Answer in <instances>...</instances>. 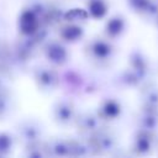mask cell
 <instances>
[{
  "mask_svg": "<svg viewBox=\"0 0 158 158\" xmlns=\"http://www.w3.org/2000/svg\"><path fill=\"white\" fill-rule=\"evenodd\" d=\"M84 54L94 65L102 67L111 60L114 54V47L107 38L94 37L89 40L84 46Z\"/></svg>",
  "mask_w": 158,
  "mask_h": 158,
  "instance_id": "7a4b0ae2",
  "label": "cell"
},
{
  "mask_svg": "<svg viewBox=\"0 0 158 158\" xmlns=\"http://www.w3.org/2000/svg\"><path fill=\"white\" fill-rule=\"evenodd\" d=\"M51 157H83L90 154L86 141L57 137L46 141Z\"/></svg>",
  "mask_w": 158,
  "mask_h": 158,
  "instance_id": "6da1fadb",
  "label": "cell"
},
{
  "mask_svg": "<svg viewBox=\"0 0 158 158\" xmlns=\"http://www.w3.org/2000/svg\"><path fill=\"white\" fill-rule=\"evenodd\" d=\"M89 14L86 9H79L74 7L63 14V21L65 22H72V23H78V25H84L89 20Z\"/></svg>",
  "mask_w": 158,
  "mask_h": 158,
  "instance_id": "2e32d148",
  "label": "cell"
},
{
  "mask_svg": "<svg viewBox=\"0 0 158 158\" xmlns=\"http://www.w3.org/2000/svg\"><path fill=\"white\" fill-rule=\"evenodd\" d=\"M120 111H121V107H120V104L116 100L105 99L99 104L96 114L99 115V117L102 121H109V120L116 118L118 116Z\"/></svg>",
  "mask_w": 158,
  "mask_h": 158,
  "instance_id": "8fae6325",
  "label": "cell"
},
{
  "mask_svg": "<svg viewBox=\"0 0 158 158\" xmlns=\"http://www.w3.org/2000/svg\"><path fill=\"white\" fill-rule=\"evenodd\" d=\"M62 81H64L68 90H70L72 93L79 94V93H83L84 90H86L84 78L75 72H69L64 77H60V83Z\"/></svg>",
  "mask_w": 158,
  "mask_h": 158,
  "instance_id": "7c38bea8",
  "label": "cell"
},
{
  "mask_svg": "<svg viewBox=\"0 0 158 158\" xmlns=\"http://www.w3.org/2000/svg\"><path fill=\"white\" fill-rule=\"evenodd\" d=\"M15 146V137L6 132L1 131L0 132V157H6L11 153Z\"/></svg>",
  "mask_w": 158,
  "mask_h": 158,
  "instance_id": "e0dca14e",
  "label": "cell"
},
{
  "mask_svg": "<svg viewBox=\"0 0 158 158\" xmlns=\"http://www.w3.org/2000/svg\"><path fill=\"white\" fill-rule=\"evenodd\" d=\"M33 80L42 93H53L60 85V75L53 65H38L33 70Z\"/></svg>",
  "mask_w": 158,
  "mask_h": 158,
  "instance_id": "277c9868",
  "label": "cell"
},
{
  "mask_svg": "<svg viewBox=\"0 0 158 158\" xmlns=\"http://www.w3.org/2000/svg\"><path fill=\"white\" fill-rule=\"evenodd\" d=\"M78 114L75 104L69 99H59L52 106L53 121L62 127L74 126Z\"/></svg>",
  "mask_w": 158,
  "mask_h": 158,
  "instance_id": "5b68a950",
  "label": "cell"
},
{
  "mask_svg": "<svg viewBox=\"0 0 158 158\" xmlns=\"http://www.w3.org/2000/svg\"><path fill=\"white\" fill-rule=\"evenodd\" d=\"M9 106V93L0 86V117L7 111Z\"/></svg>",
  "mask_w": 158,
  "mask_h": 158,
  "instance_id": "ac0fdd59",
  "label": "cell"
},
{
  "mask_svg": "<svg viewBox=\"0 0 158 158\" xmlns=\"http://www.w3.org/2000/svg\"><path fill=\"white\" fill-rule=\"evenodd\" d=\"M23 156L31 158H40V157H49L48 148L46 141H37L28 144H25Z\"/></svg>",
  "mask_w": 158,
  "mask_h": 158,
  "instance_id": "9a60e30c",
  "label": "cell"
},
{
  "mask_svg": "<svg viewBox=\"0 0 158 158\" xmlns=\"http://www.w3.org/2000/svg\"><path fill=\"white\" fill-rule=\"evenodd\" d=\"M125 28V21L121 16H114L105 23L104 33L106 38H116L118 37Z\"/></svg>",
  "mask_w": 158,
  "mask_h": 158,
  "instance_id": "4fadbf2b",
  "label": "cell"
},
{
  "mask_svg": "<svg viewBox=\"0 0 158 158\" xmlns=\"http://www.w3.org/2000/svg\"><path fill=\"white\" fill-rule=\"evenodd\" d=\"M86 143L89 146L90 153H104L112 149L115 139L107 131L100 128L99 131L86 137Z\"/></svg>",
  "mask_w": 158,
  "mask_h": 158,
  "instance_id": "ba28073f",
  "label": "cell"
},
{
  "mask_svg": "<svg viewBox=\"0 0 158 158\" xmlns=\"http://www.w3.org/2000/svg\"><path fill=\"white\" fill-rule=\"evenodd\" d=\"M41 51L48 63L53 67H63L69 62L70 58V52L67 43L59 38L46 40L41 46Z\"/></svg>",
  "mask_w": 158,
  "mask_h": 158,
  "instance_id": "3957f363",
  "label": "cell"
},
{
  "mask_svg": "<svg viewBox=\"0 0 158 158\" xmlns=\"http://www.w3.org/2000/svg\"><path fill=\"white\" fill-rule=\"evenodd\" d=\"M109 10V5L106 0H88L86 1V11L91 19L99 20L102 19Z\"/></svg>",
  "mask_w": 158,
  "mask_h": 158,
  "instance_id": "5bb4252c",
  "label": "cell"
},
{
  "mask_svg": "<svg viewBox=\"0 0 158 158\" xmlns=\"http://www.w3.org/2000/svg\"><path fill=\"white\" fill-rule=\"evenodd\" d=\"M84 37V27L83 25L72 23L62 21L58 25V38L62 40L67 44L77 43Z\"/></svg>",
  "mask_w": 158,
  "mask_h": 158,
  "instance_id": "30bf717a",
  "label": "cell"
},
{
  "mask_svg": "<svg viewBox=\"0 0 158 158\" xmlns=\"http://www.w3.org/2000/svg\"><path fill=\"white\" fill-rule=\"evenodd\" d=\"M17 27H19V32L21 33V36H31L42 27V23L37 14L30 7H26L21 11L19 16Z\"/></svg>",
  "mask_w": 158,
  "mask_h": 158,
  "instance_id": "9c48e42d",
  "label": "cell"
},
{
  "mask_svg": "<svg viewBox=\"0 0 158 158\" xmlns=\"http://www.w3.org/2000/svg\"><path fill=\"white\" fill-rule=\"evenodd\" d=\"M16 131H17V137L23 144L42 141L43 137V125L33 118H27L21 121L17 125Z\"/></svg>",
  "mask_w": 158,
  "mask_h": 158,
  "instance_id": "8992f818",
  "label": "cell"
},
{
  "mask_svg": "<svg viewBox=\"0 0 158 158\" xmlns=\"http://www.w3.org/2000/svg\"><path fill=\"white\" fill-rule=\"evenodd\" d=\"M102 120L99 117V115L96 112H90V111H84V112H79L74 126L77 128V131L83 136V137H88L90 135H93L94 132L99 131L100 128H102L101 126Z\"/></svg>",
  "mask_w": 158,
  "mask_h": 158,
  "instance_id": "52a82bcc",
  "label": "cell"
}]
</instances>
